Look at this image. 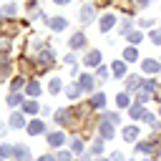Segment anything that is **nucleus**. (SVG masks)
Wrapping results in <instances>:
<instances>
[{"mask_svg":"<svg viewBox=\"0 0 161 161\" xmlns=\"http://www.w3.org/2000/svg\"><path fill=\"white\" fill-rule=\"evenodd\" d=\"M53 60H55V58H53V50H50V48H40L38 55H35V68L43 73V70H48V68L53 65Z\"/></svg>","mask_w":161,"mask_h":161,"instance_id":"1","label":"nucleus"},{"mask_svg":"<svg viewBox=\"0 0 161 161\" xmlns=\"http://www.w3.org/2000/svg\"><path fill=\"white\" fill-rule=\"evenodd\" d=\"M78 18H80V23H83V25L93 23V18H96V8H93V5H83V8L78 10Z\"/></svg>","mask_w":161,"mask_h":161,"instance_id":"2","label":"nucleus"},{"mask_svg":"<svg viewBox=\"0 0 161 161\" xmlns=\"http://www.w3.org/2000/svg\"><path fill=\"white\" fill-rule=\"evenodd\" d=\"M48 143H50L53 148H60V146L65 143V133H63V131H55V133H48Z\"/></svg>","mask_w":161,"mask_h":161,"instance_id":"3","label":"nucleus"},{"mask_svg":"<svg viewBox=\"0 0 161 161\" xmlns=\"http://www.w3.org/2000/svg\"><path fill=\"white\" fill-rule=\"evenodd\" d=\"M78 86H80L83 93H91V91H93V78H91L88 73H83V75L78 78Z\"/></svg>","mask_w":161,"mask_h":161,"instance_id":"4","label":"nucleus"},{"mask_svg":"<svg viewBox=\"0 0 161 161\" xmlns=\"http://www.w3.org/2000/svg\"><path fill=\"white\" fill-rule=\"evenodd\" d=\"M43 131H45V123H43L40 118H35V121L28 123V133H30V136H38V133H43Z\"/></svg>","mask_w":161,"mask_h":161,"instance_id":"5","label":"nucleus"},{"mask_svg":"<svg viewBox=\"0 0 161 161\" xmlns=\"http://www.w3.org/2000/svg\"><path fill=\"white\" fill-rule=\"evenodd\" d=\"M98 133H101V138H113V123L111 121H101Z\"/></svg>","mask_w":161,"mask_h":161,"instance_id":"6","label":"nucleus"},{"mask_svg":"<svg viewBox=\"0 0 161 161\" xmlns=\"http://www.w3.org/2000/svg\"><path fill=\"white\" fill-rule=\"evenodd\" d=\"M141 68H143L146 73H158V70H161V63H156L153 58H146V60L141 63Z\"/></svg>","mask_w":161,"mask_h":161,"instance_id":"7","label":"nucleus"},{"mask_svg":"<svg viewBox=\"0 0 161 161\" xmlns=\"http://www.w3.org/2000/svg\"><path fill=\"white\" fill-rule=\"evenodd\" d=\"M98 25H101V33H108V30H111V28L116 25V18H113V15H103Z\"/></svg>","mask_w":161,"mask_h":161,"instance_id":"8","label":"nucleus"},{"mask_svg":"<svg viewBox=\"0 0 161 161\" xmlns=\"http://www.w3.org/2000/svg\"><path fill=\"white\" fill-rule=\"evenodd\" d=\"M70 48H73V50L86 48V35H83V33H73V38H70Z\"/></svg>","mask_w":161,"mask_h":161,"instance_id":"9","label":"nucleus"},{"mask_svg":"<svg viewBox=\"0 0 161 161\" xmlns=\"http://www.w3.org/2000/svg\"><path fill=\"white\" fill-rule=\"evenodd\" d=\"M101 60H103V58H101V50H91L83 63H86V65H101Z\"/></svg>","mask_w":161,"mask_h":161,"instance_id":"10","label":"nucleus"},{"mask_svg":"<svg viewBox=\"0 0 161 161\" xmlns=\"http://www.w3.org/2000/svg\"><path fill=\"white\" fill-rule=\"evenodd\" d=\"M103 106H106L103 91H101V93H91V108H103Z\"/></svg>","mask_w":161,"mask_h":161,"instance_id":"11","label":"nucleus"},{"mask_svg":"<svg viewBox=\"0 0 161 161\" xmlns=\"http://www.w3.org/2000/svg\"><path fill=\"white\" fill-rule=\"evenodd\" d=\"M18 103H20V106L25 103V98H23V93H18V91H10V96H8V106H13V108H15Z\"/></svg>","mask_w":161,"mask_h":161,"instance_id":"12","label":"nucleus"},{"mask_svg":"<svg viewBox=\"0 0 161 161\" xmlns=\"http://www.w3.org/2000/svg\"><path fill=\"white\" fill-rule=\"evenodd\" d=\"M23 126H25L23 111H20V113H13V116H10V128H23Z\"/></svg>","mask_w":161,"mask_h":161,"instance_id":"13","label":"nucleus"},{"mask_svg":"<svg viewBox=\"0 0 161 161\" xmlns=\"http://www.w3.org/2000/svg\"><path fill=\"white\" fill-rule=\"evenodd\" d=\"M121 136H123L126 141H136V138H138V128H136V126H126V128L121 131Z\"/></svg>","mask_w":161,"mask_h":161,"instance_id":"14","label":"nucleus"},{"mask_svg":"<svg viewBox=\"0 0 161 161\" xmlns=\"http://www.w3.org/2000/svg\"><path fill=\"white\" fill-rule=\"evenodd\" d=\"M153 148H156L153 141H141V143H136V153H151Z\"/></svg>","mask_w":161,"mask_h":161,"instance_id":"15","label":"nucleus"},{"mask_svg":"<svg viewBox=\"0 0 161 161\" xmlns=\"http://www.w3.org/2000/svg\"><path fill=\"white\" fill-rule=\"evenodd\" d=\"M48 23H50V28H53V30H65V25H68V20H65V18H50Z\"/></svg>","mask_w":161,"mask_h":161,"instance_id":"16","label":"nucleus"},{"mask_svg":"<svg viewBox=\"0 0 161 161\" xmlns=\"http://www.w3.org/2000/svg\"><path fill=\"white\" fill-rule=\"evenodd\" d=\"M116 106H118V108H128V106H131L128 93H118V96H116Z\"/></svg>","mask_w":161,"mask_h":161,"instance_id":"17","label":"nucleus"},{"mask_svg":"<svg viewBox=\"0 0 161 161\" xmlns=\"http://www.w3.org/2000/svg\"><path fill=\"white\" fill-rule=\"evenodd\" d=\"M83 148H86V143H83V138H80V136H75V138L70 141V151H73V153H80Z\"/></svg>","mask_w":161,"mask_h":161,"instance_id":"18","label":"nucleus"},{"mask_svg":"<svg viewBox=\"0 0 161 161\" xmlns=\"http://www.w3.org/2000/svg\"><path fill=\"white\" fill-rule=\"evenodd\" d=\"M15 158H20V161H30V151H28L25 146H15Z\"/></svg>","mask_w":161,"mask_h":161,"instance_id":"19","label":"nucleus"},{"mask_svg":"<svg viewBox=\"0 0 161 161\" xmlns=\"http://www.w3.org/2000/svg\"><path fill=\"white\" fill-rule=\"evenodd\" d=\"M111 70H113V75H116V78H121V75H126V63H121V60H116Z\"/></svg>","mask_w":161,"mask_h":161,"instance_id":"20","label":"nucleus"},{"mask_svg":"<svg viewBox=\"0 0 161 161\" xmlns=\"http://www.w3.org/2000/svg\"><path fill=\"white\" fill-rule=\"evenodd\" d=\"M60 88H63V80H60V78H53V80L48 83V91H50L53 96H55V93H60Z\"/></svg>","mask_w":161,"mask_h":161,"instance_id":"21","label":"nucleus"},{"mask_svg":"<svg viewBox=\"0 0 161 161\" xmlns=\"http://www.w3.org/2000/svg\"><path fill=\"white\" fill-rule=\"evenodd\" d=\"M146 116V111H143V103H136V106H131V118H143Z\"/></svg>","mask_w":161,"mask_h":161,"instance_id":"22","label":"nucleus"},{"mask_svg":"<svg viewBox=\"0 0 161 161\" xmlns=\"http://www.w3.org/2000/svg\"><path fill=\"white\" fill-rule=\"evenodd\" d=\"M10 156H15V146L3 143V146H0V158H10Z\"/></svg>","mask_w":161,"mask_h":161,"instance_id":"23","label":"nucleus"},{"mask_svg":"<svg viewBox=\"0 0 161 161\" xmlns=\"http://www.w3.org/2000/svg\"><path fill=\"white\" fill-rule=\"evenodd\" d=\"M126 38H128V43H131V45H138V43L143 40V33H136V30H131Z\"/></svg>","mask_w":161,"mask_h":161,"instance_id":"24","label":"nucleus"},{"mask_svg":"<svg viewBox=\"0 0 161 161\" xmlns=\"http://www.w3.org/2000/svg\"><path fill=\"white\" fill-rule=\"evenodd\" d=\"M123 58H126V60H138V50H136L133 45H128V48L123 50Z\"/></svg>","mask_w":161,"mask_h":161,"instance_id":"25","label":"nucleus"},{"mask_svg":"<svg viewBox=\"0 0 161 161\" xmlns=\"http://www.w3.org/2000/svg\"><path fill=\"white\" fill-rule=\"evenodd\" d=\"M25 91H28L30 96H38V93H40V83H38V80H30V83H25Z\"/></svg>","mask_w":161,"mask_h":161,"instance_id":"26","label":"nucleus"},{"mask_svg":"<svg viewBox=\"0 0 161 161\" xmlns=\"http://www.w3.org/2000/svg\"><path fill=\"white\" fill-rule=\"evenodd\" d=\"M23 113H38V103L35 101H25L23 103Z\"/></svg>","mask_w":161,"mask_h":161,"instance_id":"27","label":"nucleus"},{"mask_svg":"<svg viewBox=\"0 0 161 161\" xmlns=\"http://www.w3.org/2000/svg\"><path fill=\"white\" fill-rule=\"evenodd\" d=\"M148 98H151V91H146V88H141V91H138V96H136V103H146Z\"/></svg>","mask_w":161,"mask_h":161,"instance_id":"28","label":"nucleus"},{"mask_svg":"<svg viewBox=\"0 0 161 161\" xmlns=\"http://www.w3.org/2000/svg\"><path fill=\"white\" fill-rule=\"evenodd\" d=\"M8 73H10V63H8V60L0 55V78H5Z\"/></svg>","mask_w":161,"mask_h":161,"instance_id":"29","label":"nucleus"},{"mask_svg":"<svg viewBox=\"0 0 161 161\" xmlns=\"http://www.w3.org/2000/svg\"><path fill=\"white\" fill-rule=\"evenodd\" d=\"M126 88H128V91L138 88V75H128V78H126Z\"/></svg>","mask_w":161,"mask_h":161,"instance_id":"30","label":"nucleus"},{"mask_svg":"<svg viewBox=\"0 0 161 161\" xmlns=\"http://www.w3.org/2000/svg\"><path fill=\"white\" fill-rule=\"evenodd\" d=\"M15 10H18V5H15V3H8V5L0 10V15H15Z\"/></svg>","mask_w":161,"mask_h":161,"instance_id":"31","label":"nucleus"},{"mask_svg":"<svg viewBox=\"0 0 161 161\" xmlns=\"http://www.w3.org/2000/svg\"><path fill=\"white\" fill-rule=\"evenodd\" d=\"M131 30H133V23H131V20H123V23H121V35H128Z\"/></svg>","mask_w":161,"mask_h":161,"instance_id":"32","label":"nucleus"},{"mask_svg":"<svg viewBox=\"0 0 161 161\" xmlns=\"http://www.w3.org/2000/svg\"><path fill=\"white\" fill-rule=\"evenodd\" d=\"M23 86H25V78H23V75H20V78H15V80H13V83H10V91H20V88H23Z\"/></svg>","mask_w":161,"mask_h":161,"instance_id":"33","label":"nucleus"},{"mask_svg":"<svg viewBox=\"0 0 161 161\" xmlns=\"http://www.w3.org/2000/svg\"><path fill=\"white\" fill-rule=\"evenodd\" d=\"M65 91H68V98H78V93H80V86L75 83V86H68Z\"/></svg>","mask_w":161,"mask_h":161,"instance_id":"34","label":"nucleus"},{"mask_svg":"<svg viewBox=\"0 0 161 161\" xmlns=\"http://www.w3.org/2000/svg\"><path fill=\"white\" fill-rule=\"evenodd\" d=\"M148 38H151V43H153V45H161V30H151V33H148Z\"/></svg>","mask_w":161,"mask_h":161,"instance_id":"35","label":"nucleus"},{"mask_svg":"<svg viewBox=\"0 0 161 161\" xmlns=\"http://www.w3.org/2000/svg\"><path fill=\"white\" fill-rule=\"evenodd\" d=\"M96 78H98V80H106V78H108V68L98 65V70H96Z\"/></svg>","mask_w":161,"mask_h":161,"instance_id":"36","label":"nucleus"},{"mask_svg":"<svg viewBox=\"0 0 161 161\" xmlns=\"http://www.w3.org/2000/svg\"><path fill=\"white\" fill-rule=\"evenodd\" d=\"M103 151V141H96L93 146H91V153H101Z\"/></svg>","mask_w":161,"mask_h":161,"instance_id":"37","label":"nucleus"},{"mask_svg":"<svg viewBox=\"0 0 161 161\" xmlns=\"http://www.w3.org/2000/svg\"><path fill=\"white\" fill-rule=\"evenodd\" d=\"M55 161H70V153H68V151H58Z\"/></svg>","mask_w":161,"mask_h":161,"instance_id":"38","label":"nucleus"},{"mask_svg":"<svg viewBox=\"0 0 161 161\" xmlns=\"http://www.w3.org/2000/svg\"><path fill=\"white\" fill-rule=\"evenodd\" d=\"M63 63H65V65H73V63H75V55H73V53H68V55L63 58Z\"/></svg>","mask_w":161,"mask_h":161,"instance_id":"39","label":"nucleus"},{"mask_svg":"<svg viewBox=\"0 0 161 161\" xmlns=\"http://www.w3.org/2000/svg\"><path fill=\"white\" fill-rule=\"evenodd\" d=\"M103 121H111V123H118V116H116V113H106V116H103Z\"/></svg>","mask_w":161,"mask_h":161,"instance_id":"40","label":"nucleus"},{"mask_svg":"<svg viewBox=\"0 0 161 161\" xmlns=\"http://www.w3.org/2000/svg\"><path fill=\"white\" fill-rule=\"evenodd\" d=\"M111 161H126V158H123L121 151H113V153H111Z\"/></svg>","mask_w":161,"mask_h":161,"instance_id":"41","label":"nucleus"},{"mask_svg":"<svg viewBox=\"0 0 161 161\" xmlns=\"http://www.w3.org/2000/svg\"><path fill=\"white\" fill-rule=\"evenodd\" d=\"M10 48V40L8 38H0V50H8Z\"/></svg>","mask_w":161,"mask_h":161,"instance_id":"42","label":"nucleus"},{"mask_svg":"<svg viewBox=\"0 0 161 161\" xmlns=\"http://www.w3.org/2000/svg\"><path fill=\"white\" fill-rule=\"evenodd\" d=\"M151 25H153L151 18H143V20H141V28H151Z\"/></svg>","mask_w":161,"mask_h":161,"instance_id":"43","label":"nucleus"},{"mask_svg":"<svg viewBox=\"0 0 161 161\" xmlns=\"http://www.w3.org/2000/svg\"><path fill=\"white\" fill-rule=\"evenodd\" d=\"M138 8H146V5H151V0H133Z\"/></svg>","mask_w":161,"mask_h":161,"instance_id":"44","label":"nucleus"},{"mask_svg":"<svg viewBox=\"0 0 161 161\" xmlns=\"http://www.w3.org/2000/svg\"><path fill=\"white\" fill-rule=\"evenodd\" d=\"M40 161H55L53 156H40Z\"/></svg>","mask_w":161,"mask_h":161,"instance_id":"45","label":"nucleus"},{"mask_svg":"<svg viewBox=\"0 0 161 161\" xmlns=\"http://www.w3.org/2000/svg\"><path fill=\"white\" fill-rule=\"evenodd\" d=\"M53 3H58V5H68L70 0H53Z\"/></svg>","mask_w":161,"mask_h":161,"instance_id":"46","label":"nucleus"},{"mask_svg":"<svg viewBox=\"0 0 161 161\" xmlns=\"http://www.w3.org/2000/svg\"><path fill=\"white\" fill-rule=\"evenodd\" d=\"M96 161H106V158H96Z\"/></svg>","mask_w":161,"mask_h":161,"instance_id":"47","label":"nucleus"},{"mask_svg":"<svg viewBox=\"0 0 161 161\" xmlns=\"http://www.w3.org/2000/svg\"><path fill=\"white\" fill-rule=\"evenodd\" d=\"M158 113H161V108H158Z\"/></svg>","mask_w":161,"mask_h":161,"instance_id":"48","label":"nucleus"},{"mask_svg":"<svg viewBox=\"0 0 161 161\" xmlns=\"http://www.w3.org/2000/svg\"><path fill=\"white\" fill-rule=\"evenodd\" d=\"M158 148H161V146H158Z\"/></svg>","mask_w":161,"mask_h":161,"instance_id":"49","label":"nucleus"}]
</instances>
